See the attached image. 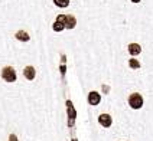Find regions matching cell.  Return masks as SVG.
I'll use <instances>...</instances> for the list:
<instances>
[{
    "mask_svg": "<svg viewBox=\"0 0 153 141\" xmlns=\"http://www.w3.org/2000/svg\"><path fill=\"white\" fill-rule=\"evenodd\" d=\"M1 78L6 82H15L16 81V71L12 66H4L1 71Z\"/></svg>",
    "mask_w": 153,
    "mask_h": 141,
    "instance_id": "obj_2",
    "label": "cell"
},
{
    "mask_svg": "<svg viewBox=\"0 0 153 141\" xmlns=\"http://www.w3.org/2000/svg\"><path fill=\"white\" fill-rule=\"evenodd\" d=\"M128 65H130V68H133V69H139L140 68V63H139V61H136V59H130L128 61Z\"/></svg>",
    "mask_w": 153,
    "mask_h": 141,
    "instance_id": "obj_11",
    "label": "cell"
},
{
    "mask_svg": "<svg viewBox=\"0 0 153 141\" xmlns=\"http://www.w3.org/2000/svg\"><path fill=\"white\" fill-rule=\"evenodd\" d=\"M9 140H10V141H17V137L15 135V134H12V135L9 137Z\"/></svg>",
    "mask_w": 153,
    "mask_h": 141,
    "instance_id": "obj_12",
    "label": "cell"
},
{
    "mask_svg": "<svg viewBox=\"0 0 153 141\" xmlns=\"http://www.w3.org/2000/svg\"><path fill=\"white\" fill-rule=\"evenodd\" d=\"M64 25L67 29H74L76 25V19L72 15H68V16H65V20H64Z\"/></svg>",
    "mask_w": 153,
    "mask_h": 141,
    "instance_id": "obj_6",
    "label": "cell"
},
{
    "mask_svg": "<svg viewBox=\"0 0 153 141\" xmlns=\"http://www.w3.org/2000/svg\"><path fill=\"white\" fill-rule=\"evenodd\" d=\"M128 105L133 108V109H140V108L143 107V98H142V95L140 94H131L130 97H128Z\"/></svg>",
    "mask_w": 153,
    "mask_h": 141,
    "instance_id": "obj_1",
    "label": "cell"
},
{
    "mask_svg": "<svg viewBox=\"0 0 153 141\" xmlns=\"http://www.w3.org/2000/svg\"><path fill=\"white\" fill-rule=\"evenodd\" d=\"M98 123L102 125V127H110L111 123H113V120H111V115H108V114H101V115L98 117Z\"/></svg>",
    "mask_w": 153,
    "mask_h": 141,
    "instance_id": "obj_4",
    "label": "cell"
},
{
    "mask_svg": "<svg viewBox=\"0 0 153 141\" xmlns=\"http://www.w3.org/2000/svg\"><path fill=\"white\" fill-rule=\"evenodd\" d=\"M16 39L17 41H22V42H27L29 39H30V36L27 35V32H25V30H19V32H16Z\"/></svg>",
    "mask_w": 153,
    "mask_h": 141,
    "instance_id": "obj_8",
    "label": "cell"
},
{
    "mask_svg": "<svg viewBox=\"0 0 153 141\" xmlns=\"http://www.w3.org/2000/svg\"><path fill=\"white\" fill-rule=\"evenodd\" d=\"M128 52H130L131 56H136V55H139L142 52V48H140L139 43H130L128 45Z\"/></svg>",
    "mask_w": 153,
    "mask_h": 141,
    "instance_id": "obj_7",
    "label": "cell"
},
{
    "mask_svg": "<svg viewBox=\"0 0 153 141\" xmlns=\"http://www.w3.org/2000/svg\"><path fill=\"white\" fill-rule=\"evenodd\" d=\"M131 1H133V3H139L140 0H131Z\"/></svg>",
    "mask_w": 153,
    "mask_h": 141,
    "instance_id": "obj_13",
    "label": "cell"
},
{
    "mask_svg": "<svg viewBox=\"0 0 153 141\" xmlns=\"http://www.w3.org/2000/svg\"><path fill=\"white\" fill-rule=\"evenodd\" d=\"M53 3H55L58 7H67L69 4V0H53Z\"/></svg>",
    "mask_w": 153,
    "mask_h": 141,
    "instance_id": "obj_10",
    "label": "cell"
},
{
    "mask_svg": "<svg viewBox=\"0 0 153 141\" xmlns=\"http://www.w3.org/2000/svg\"><path fill=\"white\" fill-rule=\"evenodd\" d=\"M100 101H101V97H100V94L97 91H93L88 94V102H90V105H98Z\"/></svg>",
    "mask_w": 153,
    "mask_h": 141,
    "instance_id": "obj_3",
    "label": "cell"
},
{
    "mask_svg": "<svg viewBox=\"0 0 153 141\" xmlns=\"http://www.w3.org/2000/svg\"><path fill=\"white\" fill-rule=\"evenodd\" d=\"M23 75H25V78L27 81H32V79H35V76H36V71H35L33 66H26L23 69Z\"/></svg>",
    "mask_w": 153,
    "mask_h": 141,
    "instance_id": "obj_5",
    "label": "cell"
},
{
    "mask_svg": "<svg viewBox=\"0 0 153 141\" xmlns=\"http://www.w3.org/2000/svg\"><path fill=\"white\" fill-rule=\"evenodd\" d=\"M52 27H53V30H55V32H62V30L65 29V25H64V22L56 20V22L52 25Z\"/></svg>",
    "mask_w": 153,
    "mask_h": 141,
    "instance_id": "obj_9",
    "label": "cell"
}]
</instances>
